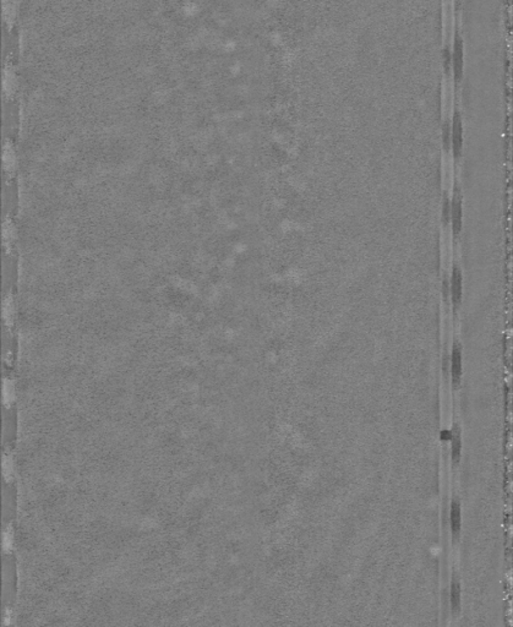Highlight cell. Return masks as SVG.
Here are the masks:
<instances>
[{
  "mask_svg": "<svg viewBox=\"0 0 513 627\" xmlns=\"http://www.w3.org/2000/svg\"><path fill=\"white\" fill-rule=\"evenodd\" d=\"M451 607L453 614L458 613L461 607V584L455 577L451 585Z\"/></svg>",
  "mask_w": 513,
  "mask_h": 627,
  "instance_id": "8fae6325",
  "label": "cell"
},
{
  "mask_svg": "<svg viewBox=\"0 0 513 627\" xmlns=\"http://www.w3.org/2000/svg\"><path fill=\"white\" fill-rule=\"evenodd\" d=\"M3 317H4V322L6 326L12 327L15 317V309L14 298H12L11 294H8L4 299V304H3Z\"/></svg>",
  "mask_w": 513,
  "mask_h": 627,
  "instance_id": "ba28073f",
  "label": "cell"
},
{
  "mask_svg": "<svg viewBox=\"0 0 513 627\" xmlns=\"http://www.w3.org/2000/svg\"><path fill=\"white\" fill-rule=\"evenodd\" d=\"M451 441H452V461H453L454 463H458L461 460V453H462L461 429L458 425H454L453 430L451 431Z\"/></svg>",
  "mask_w": 513,
  "mask_h": 627,
  "instance_id": "52a82bcc",
  "label": "cell"
},
{
  "mask_svg": "<svg viewBox=\"0 0 513 627\" xmlns=\"http://www.w3.org/2000/svg\"><path fill=\"white\" fill-rule=\"evenodd\" d=\"M12 385L9 383V381H6L5 383V387H4V397L6 403H9L12 400Z\"/></svg>",
  "mask_w": 513,
  "mask_h": 627,
  "instance_id": "4fadbf2b",
  "label": "cell"
},
{
  "mask_svg": "<svg viewBox=\"0 0 513 627\" xmlns=\"http://www.w3.org/2000/svg\"><path fill=\"white\" fill-rule=\"evenodd\" d=\"M462 346L458 342H454L452 346L451 352V376L452 384L454 387H458L462 380V374H463V365H462Z\"/></svg>",
  "mask_w": 513,
  "mask_h": 627,
  "instance_id": "3957f363",
  "label": "cell"
},
{
  "mask_svg": "<svg viewBox=\"0 0 513 627\" xmlns=\"http://www.w3.org/2000/svg\"><path fill=\"white\" fill-rule=\"evenodd\" d=\"M16 88V76L12 66H6L4 71V92L6 96H12Z\"/></svg>",
  "mask_w": 513,
  "mask_h": 627,
  "instance_id": "30bf717a",
  "label": "cell"
},
{
  "mask_svg": "<svg viewBox=\"0 0 513 627\" xmlns=\"http://www.w3.org/2000/svg\"><path fill=\"white\" fill-rule=\"evenodd\" d=\"M3 163H4V169L6 173L12 174L16 169V155L14 146L10 141H6L4 145V152H3Z\"/></svg>",
  "mask_w": 513,
  "mask_h": 627,
  "instance_id": "8992f818",
  "label": "cell"
},
{
  "mask_svg": "<svg viewBox=\"0 0 513 627\" xmlns=\"http://www.w3.org/2000/svg\"><path fill=\"white\" fill-rule=\"evenodd\" d=\"M461 502L458 499H453L451 502V514H450V522H451V531L452 538L454 540L458 539L461 534L462 528V515H461Z\"/></svg>",
  "mask_w": 513,
  "mask_h": 627,
  "instance_id": "277c9868",
  "label": "cell"
},
{
  "mask_svg": "<svg viewBox=\"0 0 513 627\" xmlns=\"http://www.w3.org/2000/svg\"><path fill=\"white\" fill-rule=\"evenodd\" d=\"M448 215L451 218L452 233L454 238H458L462 232V225H463V205H462V196L458 190L453 194V197L451 200Z\"/></svg>",
  "mask_w": 513,
  "mask_h": 627,
  "instance_id": "6da1fadb",
  "label": "cell"
},
{
  "mask_svg": "<svg viewBox=\"0 0 513 627\" xmlns=\"http://www.w3.org/2000/svg\"><path fill=\"white\" fill-rule=\"evenodd\" d=\"M450 295L452 307L454 308V310H457L462 303V297H463V275H462L461 269L457 265H453V267H452L450 278Z\"/></svg>",
  "mask_w": 513,
  "mask_h": 627,
  "instance_id": "7a4b0ae2",
  "label": "cell"
},
{
  "mask_svg": "<svg viewBox=\"0 0 513 627\" xmlns=\"http://www.w3.org/2000/svg\"><path fill=\"white\" fill-rule=\"evenodd\" d=\"M3 238H4L5 244H11L15 239V229L14 224L9 218L5 219L4 225H3Z\"/></svg>",
  "mask_w": 513,
  "mask_h": 627,
  "instance_id": "7c38bea8",
  "label": "cell"
},
{
  "mask_svg": "<svg viewBox=\"0 0 513 627\" xmlns=\"http://www.w3.org/2000/svg\"><path fill=\"white\" fill-rule=\"evenodd\" d=\"M3 12L5 22L11 26L14 24L16 12H17V0H3Z\"/></svg>",
  "mask_w": 513,
  "mask_h": 627,
  "instance_id": "9c48e42d",
  "label": "cell"
},
{
  "mask_svg": "<svg viewBox=\"0 0 513 627\" xmlns=\"http://www.w3.org/2000/svg\"><path fill=\"white\" fill-rule=\"evenodd\" d=\"M463 129H462V124L460 118H455L453 122V128H452V136H451V145L452 151L455 160L461 157L462 148H463Z\"/></svg>",
  "mask_w": 513,
  "mask_h": 627,
  "instance_id": "5b68a950",
  "label": "cell"
}]
</instances>
